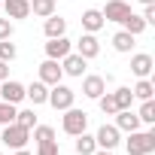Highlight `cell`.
Masks as SVG:
<instances>
[{"label":"cell","mask_w":155,"mask_h":155,"mask_svg":"<svg viewBox=\"0 0 155 155\" xmlns=\"http://www.w3.org/2000/svg\"><path fill=\"white\" fill-rule=\"evenodd\" d=\"M0 155H3V152H0Z\"/></svg>","instance_id":"cell-39"},{"label":"cell","mask_w":155,"mask_h":155,"mask_svg":"<svg viewBox=\"0 0 155 155\" xmlns=\"http://www.w3.org/2000/svg\"><path fill=\"white\" fill-rule=\"evenodd\" d=\"M25 97H31V104H34V107H40V104H46V101H49V85L37 79V82H31V85L25 88Z\"/></svg>","instance_id":"cell-15"},{"label":"cell","mask_w":155,"mask_h":155,"mask_svg":"<svg viewBox=\"0 0 155 155\" xmlns=\"http://www.w3.org/2000/svg\"><path fill=\"white\" fill-rule=\"evenodd\" d=\"M15 113H18V110H15V104H6V101H3V104H0V125L15 122Z\"/></svg>","instance_id":"cell-28"},{"label":"cell","mask_w":155,"mask_h":155,"mask_svg":"<svg viewBox=\"0 0 155 155\" xmlns=\"http://www.w3.org/2000/svg\"><path fill=\"white\" fill-rule=\"evenodd\" d=\"M0 6L6 9L9 18H28L31 15V0H3Z\"/></svg>","instance_id":"cell-13"},{"label":"cell","mask_w":155,"mask_h":155,"mask_svg":"<svg viewBox=\"0 0 155 155\" xmlns=\"http://www.w3.org/2000/svg\"><path fill=\"white\" fill-rule=\"evenodd\" d=\"M34 140H37V146H40V143H52V140H55V128H49V125H34Z\"/></svg>","instance_id":"cell-26"},{"label":"cell","mask_w":155,"mask_h":155,"mask_svg":"<svg viewBox=\"0 0 155 155\" xmlns=\"http://www.w3.org/2000/svg\"><path fill=\"white\" fill-rule=\"evenodd\" d=\"M104 91H107V79H104V76H85V79H82V94L85 97L97 101Z\"/></svg>","instance_id":"cell-11"},{"label":"cell","mask_w":155,"mask_h":155,"mask_svg":"<svg viewBox=\"0 0 155 155\" xmlns=\"http://www.w3.org/2000/svg\"><path fill=\"white\" fill-rule=\"evenodd\" d=\"M31 12H34V15H40V18L55 15V0H34V3H31Z\"/></svg>","instance_id":"cell-21"},{"label":"cell","mask_w":155,"mask_h":155,"mask_svg":"<svg viewBox=\"0 0 155 155\" xmlns=\"http://www.w3.org/2000/svg\"><path fill=\"white\" fill-rule=\"evenodd\" d=\"M131 12V6L125 3V0H110V3L101 9V15H104V21H122L125 15Z\"/></svg>","instance_id":"cell-7"},{"label":"cell","mask_w":155,"mask_h":155,"mask_svg":"<svg viewBox=\"0 0 155 155\" xmlns=\"http://www.w3.org/2000/svg\"><path fill=\"white\" fill-rule=\"evenodd\" d=\"M91 155H113V149H94Z\"/></svg>","instance_id":"cell-35"},{"label":"cell","mask_w":155,"mask_h":155,"mask_svg":"<svg viewBox=\"0 0 155 155\" xmlns=\"http://www.w3.org/2000/svg\"><path fill=\"white\" fill-rule=\"evenodd\" d=\"M15 122H18L21 128H28V131H31V128L37 125V116H34V110H21V113H15Z\"/></svg>","instance_id":"cell-29"},{"label":"cell","mask_w":155,"mask_h":155,"mask_svg":"<svg viewBox=\"0 0 155 155\" xmlns=\"http://www.w3.org/2000/svg\"><path fill=\"white\" fill-rule=\"evenodd\" d=\"M97 104H101L104 116H116V113H119V107H116V97H113V91H104V94L97 97Z\"/></svg>","instance_id":"cell-25"},{"label":"cell","mask_w":155,"mask_h":155,"mask_svg":"<svg viewBox=\"0 0 155 155\" xmlns=\"http://www.w3.org/2000/svg\"><path fill=\"white\" fill-rule=\"evenodd\" d=\"M97 52H101L97 37H94V34H82L79 43H76V55H82V58L88 61V58H97Z\"/></svg>","instance_id":"cell-8"},{"label":"cell","mask_w":155,"mask_h":155,"mask_svg":"<svg viewBox=\"0 0 155 155\" xmlns=\"http://www.w3.org/2000/svg\"><path fill=\"white\" fill-rule=\"evenodd\" d=\"M143 21H146V25H155V3L143 9Z\"/></svg>","instance_id":"cell-33"},{"label":"cell","mask_w":155,"mask_h":155,"mask_svg":"<svg viewBox=\"0 0 155 155\" xmlns=\"http://www.w3.org/2000/svg\"><path fill=\"white\" fill-rule=\"evenodd\" d=\"M0 94H3L6 104H18V101H25V85L15 79H3L0 82Z\"/></svg>","instance_id":"cell-9"},{"label":"cell","mask_w":155,"mask_h":155,"mask_svg":"<svg viewBox=\"0 0 155 155\" xmlns=\"http://www.w3.org/2000/svg\"><path fill=\"white\" fill-rule=\"evenodd\" d=\"M15 155H31V152H25V149H15Z\"/></svg>","instance_id":"cell-37"},{"label":"cell","mask_w":155,"mask_h":155,"mask_svg":"<svg viewBox=\"0 0 155 155\" xmlns=\"http://www.w3.org/2000/svg\"><path fill=\"white\" fill-rule=\"evenodd\" d=\"M61 128H64V134H70V137H76V134H82L85 128H88V113L85 110H64V122H61Z\"/></svg>","instance_id":"cell-3"},{"label":"cell","mask_w":155,"mask_h":155,"mask_svg":"<svg viewBox=\"0 0 155 155\" xmlns=\"http://www.w3.org/2000/svg\"><path fill=\"white\" fill-rule=\"evenodd\" d=\"M131 73L140 76V79H149V73H152V55H146V52L134 55L131 58Z\"/></svg>","instance_id":"cell-12"},{"label":"cell","mask_w":155,"mask_h":155,"mask_svg":"<svg viewBox=\"0 0 155 155\" xmlns=\"http://www.w3.org/2000/svg\"><path fill=\"white\" fill-rule=\"evenodd\" d=\"M137 119H140V122H146V125H155V101H143V107H140Z\"/></svg>","instance_id":"cell-27"},{"label":"cell","mask_w":155,"mask_h":155,"mask_svg":"<svg viewBox=\"0 0 155 155\" xmlns=\"http://www.w3.org/2000/svg\"><path fill=\"white\" fill-rule=\"evenodd\" d=\"M15 55H18V52H15V46H12L9 40H0V61H6V64H9Z\"/></svg>","instance_id":"cell-30"},{"label":"cell","mask_w":155,"mask_h":155,"mask_svg":"<svg viewBox=\"0 0 155 155\" xmlns=\"http://www.w3.org/2000/svg\"><path fill=\"white\" fill-rule=\"evenodd\" d=\"M61 76H64V70H61L58 61L46 58V61L40 64V82H46V85H58V82H61Z\"/></svg>","instance_id":"cell-6"},{"label":"cell","mask_w":155,"mask_h":155,"mask_svg":"<svg viewBox=\"0 0 155 155\" xmlns=\"http://www.w3.org/2000/svg\"><path fill=\"white\" fill-rule=\"evenodd\" d=\"M9 37H12V21L0 18V40H9Z\"/></svg>","instance_id":"cell-32"},{"label":"cell","mask_w":155,"mask_h":155,"mask_svg":"<svg viewBox=\"0 0 155 155\" xmlns=\"http://www.w3.org/2000/svg\"><path fill=\"white\" fill-rule=\"evenodd\" d=\"M82 28H85V34H97V31L104 28L101 9H85V12H82Z\"/></svg>","instance_id":"cell-17"},{"label":"cell","mask_w":155,"mask_h":155,"mask_svg":"<svg viewBox=\"0 0 155 155\" xmlns=\"http://www.w3.org/2000/svg\"><path fill=\"white\" fill-rule=\"evenodd\" d=\"M140 3H143V6H152V3H155V0H140Z\"/></svg>","instance_id":"cell-36"},{"label":"cell","mask_w":155,"mask_h":155,"mask_svg":"<svg viewBox=\"0 0 155 155\" xmlns=\"http://www.w3.org/2000/svg\"><path fill=\"white\" fill-rule=\"evenodd\" d=\"M116 128H119V131H128V134L137 131V128H140L137 113H131V110H119V113H116Z\"/></svg>","instance_id":"cell-16"},{"label":"cell","mask_w":155,"mask_h":155,"mask_svg":"<svg viewBox=\"0 0 155 155\" xmlns=\"http://www.w3.org/2000/svg\"><path fill=\"white\" fill-rule=\"evenodd\" d=\"M0 140H3L9 149H25V143L31 140V131L21 128L18 122H9V125H3V131H0Z\"/></svg>","instance_id":"cell-2"},{"label":"cell","mask_w":155,"mask_h":155,"mask_svg":"<svg viewBox=\"0 0 155 155\" xmlns=\"http://www.w3.org/2000/svg\"><path fill=\"white\" fill-rule=\"evenodd\" d=\"M64 55H70V40H67V37H52V40L46 43V58L61 61Z\"/></svg>","instance_id":"cell-10"},{"label":"cell","mask_w":155,"mask_h":155,"mask_svg":"<svg viewBox=\"0 0 155 155\" xmlns=\"http://www.w3.org/2000/svg\"><path fill=\"white\" fill-rule=\"evenodd\" d=\"M3 79H9V64L0 61V82H3Z\"/></svg>","instance_id":"cell-34"},{"label":"cell","mask_w":155,"mask_h":155,"mask_svg":"<svg viewBox=\"0 0 155 155\" xmlns=\"http://www.w3.org/2000/svg\"><path fill=\"white\" fill-rule=\"evenodd\" d=\"M73 101H76V91L58 82V85H52V91H49V101H46V104H52L55 110H70V107H73Z\"/></svg>","instance_id":"cell-4"},{"label":"cell","mask_w":155,"mask_h":155,"mask_svg":"<svg viewBox=\"0 0 155 155\" xmlns=\"http://www.w3.org/2000/svg\"><path fill=\"white\" fill-rule=\"evenodd\" d=\"M149 152H155V131H131L128 155H149Z\"/></svg>","instance_id":"cell-1"},{"label":"cell","mask_w":155,"mask_h":155,"mask_svg":"<svg viewBox=\"0 0 155 155\" xmlns=\"http://www.w3.org/2000/svg\"><path fill=\"white\" fill-rule=\"evenodd\" d=\"M113 97H116V107L119 110H131V104H134V91L131 88H116Z\"/></svg>","instance_id":"cell-23"},{"label":"cell","mask_w":155,"mask_h":155,"mask_svg":"<svg viewBox=\"0 0 155 155\" xmlns=\"http://www.w3.org/2000/svg\"><path fill=\"white\" fill-rule=\"evenodd\" d=\"M0 3H3V0H0Z\"/></svg>","instance_id":"cell-38"},{"label":"cell","mask_w":155,"mask_h":155,"mask_svg":"<svg viewBox=\"0 0 155 155\" xmlns=\"http://www.w3.org/2000/svg\"><path fill=\"white\" fill-rule=\"evenodd\" d=\"M122 25H125V31H128V34H134V37L146 31V21H143V15H134V12H128V15L122 18Z\"/></svg>","instance_id":"cell-19"},{"label":"cell","mask_w":155,"mask_h":155,"mask_svg":"<svg viewBox=\"0 0 155 155\" xmlns=\"http://www.w3.org/2000/svg\"><path fill=\"white\" fill-rule=\"evenodd\" d=\"M94 149H97V143H94L91 134H85V131H82V134H76V152H79V155H91Z\"/></svg>","instance_id":"cell-20"},{"label":"cell","mask_w":155,"mask_h":155,"mask_svg":"<svg viewBox=\"0 0 155 155\" xmlns=\"http://www.w3.org/2000/svg\"><path fill=\"white\" fill-rule=\"evenodd\" d=\"M131 91H134V97H140V101H152V91H155V85H152L149 79H140V82H137Z\"/></svg>","instance_id":"cell-24"},{"label":"cell","mask_w":155,"mask_h":155,"mask_svg":"<svg viewBox=\"0 0 155 155\" xmlns=\"http://www.w3.org/2000/svg\"><path fill=\"white\" fill-rule=\"evenodd\" d=\"M94 143H97V149H116L119 146V128L116 125H101L97 134H94Z\"/></svg>","instance_id":"cell-5"},{"label":"cell","mask_w":155,"mask_h":155,"mask_svg":"<svg viewBox=\"0 0 155 155\" xmlns=\"http://www.w3.org/2000/svg\"><path fill=\"white\" fill-rule=\"evenodd\" d=\"M43 31H46L49 40H52V37H64V34H67V21H64L61 15H49L46 25H43Z\"/></svg>","instance_id":"cell-18"},{"label":"cell","mask_w":155,"mask_h":155,"mask_svg":"<svg viewBox=\"0 0 155 155\" xmlns=\"http://www.w3.org/2000/svg\"><path fill=\"white\" fill-rule=\"evenodd\" d=\"M61 70L67 76H82L85 73V58L82 55H64L61 58Z\"/></svg>","instance_id":"cell-14"},{"label":"cell","mask_w":155,"mask_h":155,"mask_svg":"<svg viewBox=\"0 0 155 155\" xmlns=\"http://www.w3.org/2000/svg\"><path fill=\"white\" fill-rule=\"evenodd\" d=\"M37 155H58V143L52 140V143H40L37 146Z\"/></svg>","instance_id":"cell-31"},{"label":"cell","mask_w":155,"mask_h":155,"mask_svg":"<svg viewBox=\"0 0 155 155\" xmlns=\"http://www.w3.org/2000/svg\"><path fill=\"white\" fill-rule=\"evenodd\" d=\"M131 46H134V34L119 31V34L113 37V49H116V52H131Z\"/></svg>","instance_id":"cell-22"}]
</instances>
